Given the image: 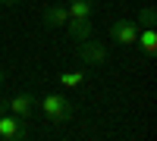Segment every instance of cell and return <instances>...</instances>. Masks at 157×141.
Returning <instances> with one entry per match:
<instances>
[{"instance_id":"cell-1","label":"cell","mask_w":157,"mask_h":141,"mask_svg":"<svg viewBox=\"0 0 157 141\" xmlns=\"http://www.w3.org/2000/svg\"><path fill=\"white\" fill-rule=\"evenodd\" d=\"M41 113H44L47 122L60 125V122H69L75 110H72V104H69L63 94H44V97H41Z\"/></svg>"},{"instance_id":"cell-2","label":"cell","mask_w":157,"mask_h":141,"mask_svg":"<svg viewBox=\"0 0 157 141\" xmlns=\"http://www.w3.org/2000/svg\"><path fill=\"white\" fill-rule=\"evenodd\" d=\"M75 54H78V60H82L85 66H104V63H107V47L101 41H94V35L85 38V41H78Z\"/></svg>"},{"instance_id":"cell-3","label":"cell","mask_w":157,"mask_h":141,"mask_svg":"<svg viewBox=\"0 0 157 141\" xmlns=\"http://www.w3.org/2000/svg\"><path fill=\"white\" fill-rule=\"evenodd\" d=\"M3 107H6V113H13V116H19V119H32V116H35V110H38V100H35V94L22 91V94L6 97V100H3Z\"/></svg>"},{"instance_id":"cell-4","label":"cell","mask_w":157,"mask_h":141,"mask_svg":"<svg viewBox=\"0 0 157 141\" xmlns=\"http://www.w3.org/2000/svg\"><path fill=\"white\" fill-rule=\"evenodd\" d=\"M138 32L141 28H138L135 19H113V25H110V38H113V44H120V47H132Z\"/></svg>"},{"instance_id":"cell-5","label":"cell","mask_w":157,"mask_h":141,"mask_svg":"<svg viewBox=\"0 0 157 141\" xmlns=\"http://www.w3.org/2000/svg\"><path fill=\"white\" fill-rule=\"evenodd\" d=\"M29 125H25L19 116H13V113H0V141H22L29 138Z\"/></svg>"},{"instance_id":"cell-6","label":"cell","mask_w":157,"mask_h":141,"mask_svg":"<svg viewBox=\"0 0 157 141\" xmlns=\"http://www.w3.org/2000/svg\"><path fill=\"white\" fill-rule=\"evenodd\" d=\"M41 22L47 25V28H63V25L69 22V9L63 6V3H54V6H47V9H44Z\"/></svg>"},{"instance_id":"cell-7","label":"cell","mask_w":157,"mask_h":141,"mask_svg":"<svg viewBox=\"0 0 157 141\" xmlns=\"http://www.w3.org/2000/svg\"><path fill=\"white\" fill-rule=\"evenodd\" d=\"M66 28H69V38H72V41H85V38L94 35V28H91V19H69Z\"/></svg>"},{"instance_id":"cell-8","label":"cell","mask_w":157,"mask_h":141,"mask_svg":"<svg viewBox=\"0 0 157 141\" xmlns=\"http://www.w3.org/2000/svg\"><path fill=\"white\" fill-rule=\"evenodd\" d=\"M66 9H69V19H91V13H94V0H69Z\"/></svg>"},{"instance_id":"cell-9","label":"cell","mask_w":157,"mask_h":141,"mask_svg":"<svg viewBox=\"0 0 157 141\" xmlns=\"http://www.w3.org/2000/svg\"><path fill=\"white\" fill-rule=\"evenodd\" d=\"M135 44H138L141 50H145V54H157V32H154V28H145V32H138Z\"/></svg>"},{"instance_id":"cell-10","label":"cell","mask_w":157,"mask_h":141,"mask_svg":"<svg viewBox=\"0 0 157 141\" xmlns=\"http://www.w3.org/2000/svg\"><path fill=\"white\" fill-rule=\"evenodd\" d=\"M85 82V72H60V85L63 88H78Z\"/></svg>"},{"instance_id":"cell-11","label":"cell","mask_w":157,"mask_h":141,"mask_svg":"<svg viewBox=\"0 0 157 141\" xmlns=\"http://www.w3.org/2000/svg\"><path fill=\"white\" fill-rule=\"evenodd\" d=\"M157 19H154V6H145L138 13V28H154Z\"/></svg>"},{"instance_id":"cell-12","label":"cell","mask_w":157,"mask_h":141,"mask_svg":"<svg viewBox=\"0 0 157 141\" xmlns=\"http://www.w3.org/2000/svg\"><path fill=\"white\" fill-rule=\"evenodd\" d=\"M3 79H6V69H3V66H0V85H3Z\"/></svg>"},{"instance_id":"cell-13","label":"cell","mask_w":157,"mask_h":141,"mask_svg":"<svg viewBox=\"0 0 157 141\" xmlns=\"http://www.w3.org/2000/svg\"><path fill=\"white\" fill-rule=\"evenodd\" d=\"M0 3H22V0H0Z\"/></svg>"}]
</instances>
